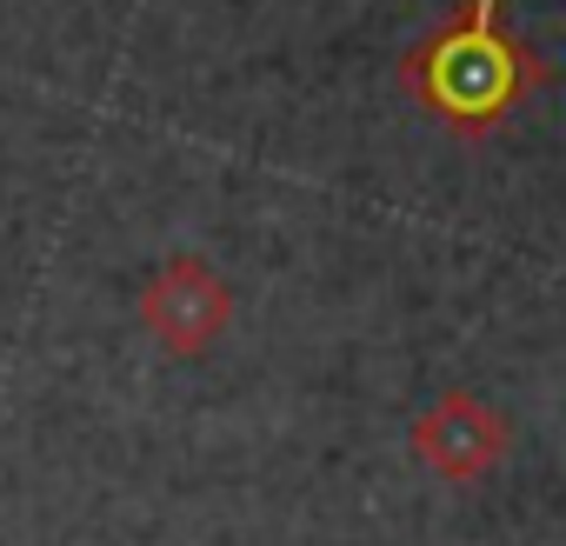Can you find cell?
Masks as SVG:
<instances>
[{"mask_svg":"<svg viewBox=\"0 0 566 546\" xmlns=\"http://www.w3.org/2000/svg\"><path fill=\"white\" fill-rule=\"evenodd\" d=\"M539 81L546 61L513 34L506 0H460L440 28H427L400 54V87L453 134H493Z\"/></svg>","mask_w":566,"mask_h":546,"instance_id":"cell-1","label":"cell"},{"mask_svg":"<svg viewBox=\"0 0 566 546\" xmlns=\"http://www.w3.org/2000/svg\"><path fill=\"white\" fill-rule=\"evenodd\" d=\"M140 327L174 360H200L233 327V287L220 281L200 253H167L147 273V287H140Z\"/></svg>","mask_w":566,"mask_h":546,"instance_id":"cell-2","label":"cell"},{"mask_svg":"<svg viewBox=\"0 0 566 546\" xmlns=\"http://www.w3.org/2000/svg\"><path fill=\"white\" fill-rule=\"evenodd\" d=\"M407 447H413V466H427V473L447 480V486H467V480H486L493 466H506V453H513V420H506L493 400L453 387V393H440V400L413 420Z\"/></svg>","mask_w":566,"mask_h":546,"instance_id":"cell-3","label":"cell"}]
</instances>
